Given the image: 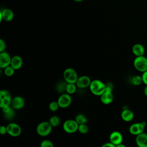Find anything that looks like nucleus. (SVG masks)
I'll use <instances>...</instances> for the list:
<instances>
[{
  "label": "nucleus",
  "instance_id": "1",
  "mask_svg": "<svg viewBox=\"0 0 147 147\" xmlns=\"http://www.w3.org/2000/svg\"><path fill=\"white\" fill-rule=\"evenodd\" d=\"M89 88L92 94L100 96L106 90V84L100 80L94 79L91 81Z\"/></svg>",
  "mask_w": 147,
  "mask_h": 147
},
{
  "label": "nucleus",
  "instance_id": "2",
  "mask_svg": "<svg viewBox=\"0 0 147 147\" xmlns=\"http://www.w3.org/2000/svg\"><path fill=\"white\" fill-rule=\"evenodd\" d=\"M52 127H53L49 121H43L37 125L36 131L39 136L41 137H45L51 133Z\"/></svg>",
  "mask_w": 147,
  "mask_h": 147
},
{
  "label": "nucleus",
  "instance_id": "3",
  "mask_svg": "<svg viewBox=\"0 0 147 147\" xmlns=\"http://www.w3.org/2000/svg\"><path fill=\"white\" fill-rule=\"evenodd\" d=\"M134 68L141 72L147 71V58L144 56H136L133 61Z\"/></svg>",
  "mask_w": 147,
  "mask_h": 147
},
{
  "label": "nucleus",
  "instance_id": "4",
  "mask_svg": "<svg viewBox=\"0 0 147 147\" xmlns=\"http://www.w3.org/2000/svg\"><path fill=\"white\" fill-rule=\"evenodd\" d=\"M64 79L67 83H76L78 78L76 71L72 68H68L65 69L63 72Z\"/></svg>",
  "mask_w": 147,
  "mask_h": 147
},
{
  "label": "nucleus",
  "instance_id": "5",
  "mask_svg": "<svg viewBox=\"0 0 147 147\" xmlns=\"http://www.w3.org/2000/svg\"><path fill=\"white\" fill-rule=\"evenodd\" d=\"M79 124L75 119H68L65 121L63 125L64 130L68 133L71 134L78 130Z\"/></svg>",
  "mask_w": 147,
  "mask_h": 147
},
{
  "label": "nucleus",
  "instance_id": "6",
  "mask_svg": "<svg viewBox=\"0 0 147 147\" xmlns=\"http://www.w3.org/2000/svg\"><path fill=\"white\" fill-rule=\"evenodd\" d=\"M146 123L145 122H141L134 123L131 125L129 127V131L130 134L134 136H137L138 134L144 133L145 130V127Z\"/></svg>",
  "mask_w": 147,
  "mask_h": 147
},
{
  "label": "nucleus",
  "instance_id": "7",
  "mask_svg": "<svg viewBox=\"0 0 147 147\" xmlns=\"http://www.w3.org/2000/svg\"><path fill=\"white\" fill-rule=\"evenodd\" d=\"M58 104L61 108L68 107L72 102V98L70 94L67 93L61 94L57 99Z\"/></svg>",
  "mask_w": 147,
  "mask_h": 147
},
{
  "label": "nucleus",
  "instance_id": "8",
  "mask_svg": "<svg viewBox=\"0 0 147 147\" xmlns=\"http://www.w3.org/2000/svg\"><path fill=\"white\" fill-rule=\"evenodd\" d=\"M11 57L10 55L4 51L0 52V68H5L6 67L10 65Z\"/></svg>",
  "mask_w": 147,
  "mask_h": 147
},
{
  "label": "nucleus",
  "instance_id": "9",
  "mask_svg": "<svg viewBox=\"0 0 147 147\" xmlns=\"http://www.w3.org/2000/svg\"><path fill=\"white\" fill-rule=\"evenodd\" d=\"M91 80L88 76L83 75L78 77L76 82V85L80 88H84L90 86Z\"/></svg>",
  "mask_w": 147,
  "mask_h": 147
},
{
  "label": "nucleus",
  "instance_id": "10",
  "mask_svg": "<svg viewBox=\"0 0 147 147\" xmlns=\"http://www.w3.org/2000/svg\"><path fill=\"white\" fill-rule=\"evenodd\" d=\"M14 18V13L9 9L5 8L0 11V21H11Z\"/></svg>",
  "mask_w": 147,
  "mask_h": 147
},
{
  "label": "nucleus",
  "instance_id": "11",
  "mask_svg": "<svg viewBox=\"0 0 147 147\" xmlns=\"http://www.w3.org/2000/svg\"><path fill=\"white\" fill-rule=\"evenodd\" d=\"M109 140L110 142L117 145L122 142L123 136L119 131H114L110 134Z\"/></svg>",
  "mask_w": 147,
  "mask_h": 147
},
{
  "label": "nucleus",
  "instance_id": "12",
  "mask_svg": "<svg viewBox=\"0 0 147 147\" xmlns=\"http://www.w3.org/2000/svg\"><path fill=\"white\" fill-rule=\"evenodd\" d=\"M11 105L12 108H13L14 109H21L25 105L24 99L20 96H16L11 100Z\"/></svg>",
  "mask_w": 147,
  "mask_h": 147
},
{
  "label": "nucleus",
  "instance_id": "13",
  "mask_svg": "<svg viewBox=\"0 0 147 147\" xmlns=\"http://www.w3.org/2000/svg\"><path fill=\"white\" fill-rule=\"evenodd\" d=\"M136 143L138 147H147V134L144 132L136 136Z\"/></svg>",
  "mask_w": 147,
  "mask_h": 147
},
{
  "label": "nucleus",
  "instance_id": "14",
  "mask_svg": "<svg viewBox=\"0 0 147 147\" xmlns=\"http://www.w3.org/2000/svg\"><path fill=\"white\" fill-rule=\"evenodd\" d=\"M113 98L114 95L111 91L105 90V91L100 96V100L105 105L110 104L113 102Z\"/></svg>",
  "mask_w": 147,
  "mask_h": 147
},
{
  "label": "nucleus",
  "instance_id": "15",
  "mask_svg": "<svg viewBox=\"0 0 147 147\" xmlns=\"http://www.w3.org/2000/svg\"><path fill=\"white\" fill-rule=\"evenodd\" d=\"M23 61L21 56L15 55L11 57L10 65L15 69H19L22 65Z\"/></svg>",
  "mask_w": 147,
  "mask_h": 147
},
{
  "label": "nucleus",
  "instance_id": "16",
  "mask_svg": "<svg viewBox=\"0 0 147 147\" xmlns=\"http://www.w3.org/2000/svg\"><path fill=\"white\" fill-rule=\"evenodd\" d=\"M132 52L136 56H144L145 53V48L141 44H136L132 47Z\"/></svg>",
  "mask_w": 147,
  "mask_h": 147
},
{
  "label": "nucleus",
  "instance_id": "17",
  "mask_svg": "<svg viewBox=\"0 0 147 147\" xmlns=\"http://www.w3.org/2000/svg\"><path fill=\"white\" fill-rule=\"evenodd\" d=\"M121 116L122 119L124 121L130 122V121H132L134 118V113L131 110H130L128 109H124L121 112Z\"/></svg>",
  "mask_w": 147,
  "mask_h": 147
},
{
  "label": "nucleus",
  "instance_id": "18",
  "mask_svg": "<svg viewBox=\"0 0 147 147\" xmlns=\"http://www.w3.org/2000/svg\"><path fill=\"white\" fill-rule=\"evenodd\" d=\"M21 133V128L20 126V125H18L17 123H14L13 126L10 131V132L9 133V135L12 136V137H18L19 136Z\"/></svg>",
  "mask_w": 147,
  "mask_h": 147
},
{
  "label": "nucleus",
  "instance_id": "19",
  "mask_svg": "<svg viewBox=\"0 0 147 147\" xmlns=\"http://www.w3.org/2000/svg\"><path fill=\"white\" fill-rule=\"evenodd\" d=\"M49 122L52 127H57L60 123V119L57 115H53L49 118Z\"/></svg>",
  "mask_w": 147,
  "mask_h": 147
},
{
  "label": "nucleus",
  "instance_id": "20",
  "mask_svg": "<svg viewBox=\"0 0 147 147\" xmlns=\"http://www.w3.org/2000/svg\"><path fill=\"white\" fill-rule=\"evenodd\" d=\"M75 120L76 121V122L79 124H84L87 123V117L83 114H78L76 117Z\"/></svg>",
  "mask_w": 147,
  "mask_h": 147
},
{
  "label": "nucleus",
  "instance_id": "21",
  "mask_svg": "<svg viewBox=\"0 0 147 147\" xmlns=\"http://www.w3.org/2000/svg\"><path fill=\"white\" fill-rule=\"evenodd\" d=\"M76 90V85L75 83H67L65 91L67 94H73L75 92Z\"/></svg>",
  "mask_w": 147,
  "mask_h": 147
},
{
  "label": "nucleus",
  "instance_id": "22",
  "mask_svg": "<svg viewBox=\"0 0 147 147\" xmlns=\"http://www.w3.org/2000/svg\"><path fill=\"white\" fill-rule=\"evenodd\" d=\"M131 83L134 86H140L142 82V79L141 76L135 75L131 79Z\"/></svg>",
  "mask_w": 147,
  "mask_h": 147
},
{
  "label": "nucleus",
  "instance_id": "23",
  "mask_svg": "<svg viewBox=\"0 0 147 147\" xmlns=\"http://www.w3.org/2000/svg\"><path fill=\"white\" fill-rule=\"evenodd\" d=\"M11 97H6L0 99V107L2 108L4 106H10L11 103Z\"/></svg>",
  "mask_w": 147,
  "mask_h": 147
},
{
  "label": "nucleus",
  "instance_id": "24",
  "mask_svg": "<svg viewBox=\"0 0 147 147\" xmlns=\"http://www.w3.org/2000/svg\"><path fill=\"white\" fill-rule=\"evenodd\" d=\"M15 69L11 66L9 65L4 68V74L7 76H11L14 74Z\"/></svg>",
  "mask_w": 147,
  "mask_h": 147
},
{
  "label": "nucleus",
  "instance_id": "25",
  "mask_svg": "<svg viewBox=\"0 0 147 147\" xmlns=\"http://www.w3.org/2000/svg\"><path fill=\"white\" fill-rule=\"evenodd\" d=\"M59 107L57 101H52L49 104V109L52 111H56Z\"/></svg>",
  "mask_w": 147,
  "mask_h": 147
},
{
  "label": "nucleus",
  "instance_id": "26",
  "mask_svg": "<svg viewBox=\"0 0 147 147\" xmlns=\"http://www.w3.org/2000/svg\"><path fill=\"white\" fill-rule=\"evenodd\" d=\"M78 131L82 134H86L88 131V127L86 123L79 125Z\"/></svg>",
  "mask_w": 147,
  "mask_h": 147
},
{
  "label": "nucleus",
  "instance_id": "27",
  "mask_svg": "<svg viewBox=\"0 0 147 147\" xmlns=\"http://www.w3.org/2000/svg\"><path fill=\"white\" fill-rule=\"evenodd\" d=\"M40 147H54V145L51 141L48 140H45L41 142Z\"/></svg>",
  "mask_w": 147,
  "mask_h": 147
},
{
  "label": "nucleus",
  "instance_id": "28",
  "mask_svg": "<svg viewBox=\"0 0 147 147\" xmlns=\"http://www.w3.org/2000/svg\"><path fill=\"white\" fill-rule=\"evenodd\" d=\"M6 97H11V95H10L9 92L6 90H1L0 91V99H3Z\"/></svg>",
  "mask_w": 147,
  "mask_h": 147
},
{
  "label": "nucleus",
  "instance_id": "29",
  "mask_svg": "<svg viewBox=\"0 0 147 147\" xmlns=\"http://www.w3.org/2000/svg\"><path fill=\"white\" fill-rule=\"evenodd\" d=\"M6 48V44L4 40L0 39V52H4Z\"/></svg>",
  "mask_w": 147,
  "mask_h": 147
},
{
  "label": "nucleus",
  "instance_id": "30",
  "mask_svg": "<svg viewBox=\"0 0 147 147\" xmlns=\"http://www.w3.org/2000/svg\"><path fill=\"white\" fill-rule=\"evenodd\" d=\"M142 82L145 85H147V71L142 72Z\"/></svg>",
  "mask_w": 147,
  "mask_h": 147
},
{
  "label": "nucleus",
  "instance_id": "31",
  "mask_svg": "<svg viewBox=\"0 0 147 147\" xmlns=\"http://www.w3.org/2000/svg\"><path fill=\"white\" fill-rule=\"evenodd\" d=\"M13 109V108H12L11 110L9 113H6V114H5V116L7 117V118H8L9 119H10V118H13V117L14 115V112Z\"/></svg>",
  "mask_w": 147,
  "mask_h": 147
},
{
  "label": "nucleus",
  "instance_id": "32",
  "mask_svg": "<svg viewBox=\"0 0 147 147\" xmlns=\"http://www.w3.org/2000/svg\"><path fill=\"white\" fill-rule=\"evenodd\" d=\"M0 133H1L2 135H4V134L7 133L6 126H3V125H2V126L0 127Z\"/></svg>",
  "mask_w": 147,
  "mask_h": 147
},
{
  "label": "nucleus",
  "instance_id": "33",
  "mask_svg": "<svg viewBox=\"0 0 147 147\" xmlns=\"http://www.w3.org/2000/svg\"><path fill=\"white\" fill-rule=\"evenodd\" d=\"M11 109L12 108H11L10 107V106H4V107H2V111L4 114H6V113H9L11 110Z\"/></svg>",
  "mask_w": 147,
  "mask_h": 147
},
{
  "label": "nucleus",
  "instance_id": "34",
  "mask_svg": "<svg viewBox=\"0 0 147 147\" xmlns=\"http://www.w3.org/2000/svg\"><path fill=\"white\" fill-rule=\"evenodd\" d=\"M101 147H115V145L114 144H112L111 142H106V143L103 144Z\"/></svg>",
  "mask_w": 147,
  "mask_h": 147
},
{
  "label": "nucleus",
  "instance_id": "35",
  "mask_svg": "<svg viewBox=\"0 0 147 147\" xmlns=\"http://www.w3.org/2000/svg\"><path fill=\"white\" fill-rule=\"evenodd\" d=\"M144 93L145 95L146 96H147V85H146V86L145 87V88L144 89Z\"/></svg>",
  "mask_w": 147,
  "mask_h": 147
},
{
  "label": "nucleus",
  "instance_id": "36",
  "mask_svg": "<svg viewBox=\"0 0 147 147\" xmlns=\"http://www.w3.org/2000/svg\"><path fill=\"white\" fill-rule=\"evenodd\" d=\"M115 147H126V146H125V145H124L123 144L121 143V144H119L118 145H115Z\"/></svg>",
  "mask_w": 147,
  "mask_h": 147
},
{
  "label": "nucleus",
  "instance_id": "37",
  "mask_svg": "<svg viewBox=\"0 0 147 147\" xmlns=\"http://www.w3.org/2000/svg\"><path fill=\"white\" fill-rule=\"evenodd\" d=\"M74 1H75V2H82L83 1V0H73Z\"/></svg>",
  "mask_w": 147,
  "mask_h": 147
}]
</instances>
